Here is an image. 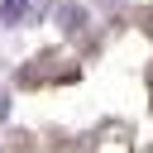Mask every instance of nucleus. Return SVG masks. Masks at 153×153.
Masks as SVG:
<instances>
[{
	"mask_svg": "<svg viewBox=\"0 0 153 153\" xmlns=\"http://www.w3.org/2000/svg\"><path fill=\"white\" fill-rule=\"evenodd\" d=\"M5 105H10V100H5V91H0V120H5Z\"/></svg>",
	"mask_w": 153,
	"mask_h": 153,
	"instance_id": "1",
	"label": "nucleus"
}]
</instances>
